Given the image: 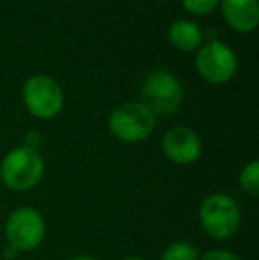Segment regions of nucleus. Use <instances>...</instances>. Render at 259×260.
<instances>
[{
	"label": "nucleus",
	"mask_w": 259,
	"mask_h": 260,
	"mask_svg": "<svg viewBox=\"0 0 259 260\" xmlns=\"http://www.w3.org/2000/svg\"><path fill=\"white\" fill-rule=\"evenodd\" d=\"M45 174V159L38 149L20 145L6 154L0 163V179L11 191H28L36 188Z\"/></svg>",
	"instance_id": "nucleus-1"
},
{
	"label": "nucleus",
	"mask_w": 259,
	"mask_h": 260,
	"mask_svg": "<svg viewBox=\"0 0 259 260\" xmlns=\"http://www.w3.org/2000/svg\"><path fill=\"white\" fill-rule=\"evenodd\" d=\"M203 230L215 241L231 239L242 225V211L236 200L225 193H211L199 206Z\"/></svg>",
	"instance_id": "nucleus-2"
},
{
	"label": "nucleus",
	"mask_w": 259,
	"mask_h": 260,
	"mask_svg": "<svg viewBox=\"0 0 259 260\" xmlns=\"http://www.w3.org/2000/svg\"><path fill=\"white\" fill-rule=\"evenodd\" d=\"M156 124V117L153 112L140 103L131 101L123 103L112 110L108 117V129L118 140L126 144L144 142L153 133Z\"/></svg>",
	"instance_id": "nucleus-3"
},
{
	"label": "nucleus",
	"mask_w": 259,
	"mask_h": 260,
	"mask_svg": "<svg viewBox=\"0 0 259 260\" xmlns=\"http://www.w3.org/2000/svg\"><path fill=\"white\" fill-rule=\"evenodd\" d=\"M7 246L16 251H32L45 241L46 221L34 207H18L7 216L6 221Z\"/></svg>",
	"instance_id": "nucleus-4"
},
{
	"label": "nucleus",
	"mask_w": 259,
	"mask_h": 260,
	"mask_svg": "<svg viewBox=\"0 0 259 260\" xmlns=\"http://www.w3.org/2000/svg\"><path fill=\"white\" fill-rule=\"evenodd\" d=\"M140 103L148 106L153 115H170L183 101L180 80L169 71H153L146 76L140 89Z\"/></svg>",
	"instance_id": "nucleus-5"
},
{
	"label": "nucleus",
	"mask_w": 259,
	"mask_h": 260,
	"mask_svg": "<svg viewBox=\"0 0 259 260\" xmlns=\"http://www.w3.org/2000/svg\"><path fill=\"white\" fill-rule=\"evenodd\" d=\"M23 103L38 119H52L63 110L64 94L53 78L45 75L32 76L23 87Z\"/></svg>",
	"instance_id": "nucleus-6"
},
{
	"label": "nucleus",
	"mask_w": 259,
	"mask_h": 260,
	"mask_svg": "<svg viewBox=\"0 0 259 260\" xmlns=\"http://www.w3.org/2000/svg\"><path fill=\"white\" fill-rule=\"evenodd\" d=\"M197 71L208 83L220 85L235 76L236 55L227 45L220 41H210L199 50L195 58Z\"/></svg>",
	"instance_id": "nucleus-7"
},
{
	"label": "nucleus",
	"mask_w": 259,
	"mask_h": 260,
	"mask_svg": "<svg viewBox=\"0 0 259 260\" xmlns=\"http://www.w3.org/2000/svg\"><path fill=\"white\" fill-rule=\"evenodd\" d=\"M162 151L174 165H192L203 154V144L190 127L178 126L163 135Z\"/></svg>",
	"instance_id": "nucleus-8"
},
{
	"label": "nucleus",
	"mask_w": 259,
	"mask_h": 260,
	"mask_svg": "<svg viewBox=\"0 0 259 260\" xmlns=\"http://www.w3.org/2000/svg\"><path fill=\"white\" fill-rule=\"evenodd\" d=\"M222 13L225 21L240 32H250L257 27V0H222Z\"/></svg>",
	"instance_id": "nucleus-9"
},
{
	"label": "nucleus",
	"mask_w": 259,
	"mask_h": 260,
	"mask_svg": "<svg viewBox=\"0 0 259 260\" xmlns=\"http://www.w3.org/2000/svg\"><path fill=\"white\" fill-rule=\"evenodd\" d=\"M169 41L181 52H192V50L199 48L200 41H203V32L194 21L178 20L169 28Z\"/></svg>",
	"instance_id": "nucleus-10"
},
{
	"label": "nucleus",
	"mask_w": 259,
	"mask_h": 260,
	"mask_svg": "<svg viewBox=\"0 0 259 260\" xmlns=\"http://www.w3.org/2000/svg\"><path fill=\"white\" fill-rule=\"evenodd\" d=\"M199 248L190 241H174L162 253V260H199Z\"/></svg>",
	"instance_id": "nucleus-11"
},
{
	"label": "nucleus",
	"mask_w": 259,
	"mask_h": 260,
	"mask_svg": "<svg viewBox=\"0 0 259 260\" xmlns=\"http://www.w3.org/2000/svg\"><path fill=\"white\" fill-rule=\"evenodd\" d=\"M240 188L252 197L259 195V161L252 159L242 168L238 175Z\"/></svg>",
	"instance_id": "nucleus-12"
},
{
	"label": "nucleus",
	"mask_w": 259,
	"mask_h": 260,
	"mask_svg": "<svg viewBox=\"0 0 259 260\" xmlns=\"http://www.w3.org/2000/svg\"><path fill=\"white\" fill-rule=\"evenodd\" d=\"M218 2L220 0H183V6L194 14H208L217 7Z\"/></svg>",
	"instance_id": "nucleus-13"
},
{
	"label": "nucleus",
	"mask_w": 259,
	"mask_h": 260,
	"mask_svg": "<svg viewBox=\"0 0 259 260\" xmlns=\"http://www.w3.org/2000/svg\"><path fill=\"white\" fill-rule=\"evenodd\" d=\"M199 260H243L238 253H233L229 250H210L206 253H200Z\"/></svg>",
	"instance_id": "nucleus-14"
},
{
	"label": "nucleus",
	"mask_w": 259,
	"mask_h": 260,
	"mask_svg": "<svg viewBox=\"0 0 259 260\" xmlns=\"http://www.w3.org/2000/svg\"><path fill=\"white\" fill-rule=\"evenodd\" d=\"M69 260H98V258H94V257H87V255H80V257H73V258H69Z\"/></svg>",
	"instance_id": "nucleus-15"
},
{
	"label": "nucleus",
	"mask_w": 259,
	"mask_h": 260,
	"mask_svg": "<svg viewBox=\"0 0 259 260\" xmlns=\"http://www.w3.org/2000/svg\"><path fill=\"white\" fill-rule=\"evenodd\" d=\"M121 260H146V258H142V257H125Z\"/></svg>",
	"instance_id": "nucleus-16"
}]
</instances>
